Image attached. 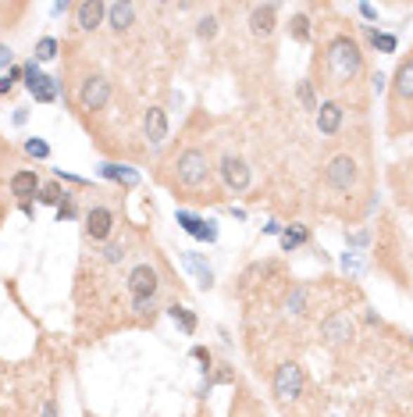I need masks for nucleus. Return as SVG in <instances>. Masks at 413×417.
<instances>
[{
  "label": "nucleus",
  "mask_w": 413,
  "mask_h": 417,
  "mask_svg": "<svg viewBox=\"0 0 413 417\" xmlns=\"http://www.w3.org/2000/svg\"><path fill=\"white\" fill-rule=\"evenodd\" d=\"M406 132H413V46L399 61L388 86V136L399 139Z\"/></svg>",
  "instance_id": "obj_1"
},
{
  "label": "nucleus",
  "mask_w": 413,
  "mask_h": 417,
  "mask_svg": "<svg viewBox=\"0 0 413 417\" xmlns=\"http://www.w3.org/2000/svg\"><path fill=\"white\" fill-rule=\"evenodd\" d=\"M324 68H328V82L324 86H352L360 75H364V50L360 43L338 32L324 43Z\"/></svg>",
  "instance_id": "obj_2"
},
{
  "label": "nucleus",
  "mask_w": 413,
  "mask_h": 417,
  "mask_svg": "<svg viewBox=\"0 0 413 417\" xmlns=\"http://www.w3.org/2000/svg\"><path fill=\"white\" fill-rule=\"evenodd\" d=\"M210 175H214V165L203 146H186L171 161V186L182 193H200L203 186H210Z\"/></svg>",
  "instance_id": "obj_3"
},
{
  "label": "nucleus",
  "mask_w": 413,
  "mask_h": 417,
  "mask_svg": "<svg viewBox=\"0 0 413 417\" xmlns=\"http://www.w3.org/2000/svg\"><path fill=\"white\" fill-rule=\"evenodd\" d=\"M360 182V165L352 153H335V158L324 165V186L335 193H352Z\"/></svg>",
  "instance_id": "obj_4"
},
{
  "label": "nucleus",
  "mask_w": 413,
  "mask_h": 417,
  "mask_svg": "<svg viewBox=\"0 0 413 417\" xmlns=\"http://www.w3.org/2000/svg\"><path fill=\"white\" fill-rule=\"evenodd\" d=\"M274 399L281 403V406H288V403H296L300 396H303V389H307V375H303V368L300 364H292V360H285L281 368L274 371Z\"/></svg>",
  "instance_id": "obj_5"
},
{
  "label": "nucleus",
  "mask_w": 413,
  "mask_h": 417,
  "mask_svg": "<svg viewBox=\"0 0 413 417\" xmlns=\"http://www.w3.org/2000/svg\"><path fill=\"white\" fill-rule=\"evenodd\" d=\"M22 79H25V89L32 93V100H39V103H53V100H57V93H61L57 79H50V75H43V72H39L36 58L22 65Z\"/></svg>",
  "instance_id": "obj_6"
},
{
  "label": "nucleus",
  "mask_w": 413,
  "mask_h": 417,
  "mask_svg": "<svg viewBox=\"0 0 413 417\" xmlns=\"http://www.w3.org/2000/svg\"><path fill=\"white\" fill-rule=\"evenodd\" d=\"M107 100H110V82L103 75H86L79 82V103H82V111H103Z\"/></svg>",
  "instance_id": "obj_7"
},
{
  "label": "nucleus",
  "mask_w": 413,
  "mask_h": 417,
  "mask_svg": "<svg viewBox=\"0 0 413 417\" xmlns=\"http://www.w3.org/2000/svg\"><path fill=\"white\" fill-rule=\"evenodd\" d=\"M157 289H160V275H157V268H150V264H136V268L129 271V293H132L136 300H153Z\"/></svg>",
  "instance_id": "obj_8"
},
{
  "label": "nucleus",
  "mask_w": 413,
  "mask_h": 417,
  "mask_svg": "<svg viewBox=\"0 0 413 417\" xmlns=\"http://www.w3.org/2000/svg\"><path fill=\"white\" fill-rule=\"evenodd\" d=\"M110 232H114V211H110V207H103V203L89 207V211H86V236L93 243H107Z\"/></svg>",
  "instance_id": "obj_9"
},
{
  "label": "nucleus",
  "mask_w": 413,
  "mask_h": 417,
  "mask_svg": "<svg viewBox=\"0 0 413 417\" xmlns=\"http://www.w3.org/2000/svg\"><path fill=\"white\" fill-rule=\"evenodd\" d=\"M221 179H224V186L231 189V193H243V189H250V165L243 161V158H235V153H228V158H221Z\"/></svg>",
  "instance_id": "obj_10"
},
{
  "label": "nucleus",
  "mask_w": 413,
  "mask_h": 417,
  "mask_svg": "<svg viewBox=\"0 0 413 417\" xmlns=\"http://www.w3.org/2000/svg\"><path fill=\"white\" fill-rule=\"evenodd\" d=\"M143 132H146V143H150L153 150H160L164 139H167V111H164V108H150V111L143 115Z\"/></svg>",
  "instance_id": "obj_11"
},
{
  "label": "nucleus",
  "mask_w": 413,
  "mask_h": 417,
  "mask_svg": "<svg viewBox=\"0 0 413 417\" xmlns=\"http://www.w3.org/2000/svg\"><path fill=\"white\" fill-rule=\"evenodd\" d=\"M274 18H278V4H257V8H250V32L257 39H267L274 32Z\"/></svg>",
  "instance_id": "obj_12"
},
{
  "label": "nucleus",
  "mask_w": 413,
  "mask_h": 417,
  "mask_svg": "<svg viewBox=\"0 0 413 417\" xmlns=\"http://www.w3.org/2000/svg\"><path fill=\"white\" fill-rule=\"evenodd\" d=\"M174 218H179V225H182V229H186L193 239H203V243H214V239H217V229H214V222H207V218H200V214L179 211Z\"/></svg>",
  "instance_id": "obj_13"
},
{
  "label": "nucleus",
  "mask_w": 413,
  "mask_h": 417,
  "mask_svg": "<svg viewBox=\"0 0 413 417\" xmlns=\"http://www.w3.org/2000/svg\"><path fill=\"white\" fill-rule=\"evenodd\" d=\"M342 103L338 100H328V103H317V129L321 136H335L342 129Z\"/></svg>",
  "instance_id": "obj_14"
},
{
  "label": "nucleus",
  "mask_w": 413,
  "mask_h": 417,
  "mask_svg": "<svg viewBox=\"0 0 413 417\" xmlns=\"http://www.w3.org/2000/svg\"><path fill=\"white\" fill-rule=\"evenodd\" d=\"M75 18H79V29H82V32H93V29H100V22L107 18V4H100V0L75 4Z\"/></svg>",
  "instance_id": "obj_15"
},
{
  "label": "nucleus",
  "mask_w": 413,
  "mask_h": 417,
  "mask_svg": "<svg viewBox=\"0 0 413 417\" xmlns=\"http://www.w3.org/2000/svg\"><path fill=\"white\" fill-rule=\"evenodd\" d=\"M321 335H324L328 342H345V339H352V321H349V314H331V318H324Z\"/></svg>",
  "instance_id": "obj_16"
},
{
  "label": "nucleus",
  "mask_w": 413,
  "mask_h": 417,
  "mask_svg": "<svg viewBox=\"0 0 413 417\" xmlns=\"http://www.w3.org/2000/svg\"><path fill=\"white\" fill-rule=\"evenodd\" d=\"M136 22V4H107V25L114 29V32H125L129 25Z\"/></svg>",
  "instance_id": "obj_17"
},
{
  "label": "nucleus",
  "mask_w": 413,
  "mask_h": 417,
  "mask_svg": "<svg viewBox=\"0 0 413 417\" xmlns=\"http://www.w3.org/2000/svg\"><path fill=\"white\" fill-rule=\"evenodd\" d=\"M392 182L399 189V203L413 211V161L409 165H399V172L392 175Z\"/></svg>",
  "instance_id": "obj_18"
},
{
  "label": "nucleus",
  "mask_w": 413,
  "mask_h": 417,
  "mask_svg": "<svg viewBox=\"0 0 413 417\" xmlns=\"http://www.w3.org/2000/svg\"><path fill=\"white\" fill-rule=\"evenodd\" d=\"M11 193L22 196V200L29 203V196L39 193V179H36V172H18V175H11Z\"/></svg>",
  "instance_id": "obj_19"
},
{
  "label": "nucleus",
  "mask_w": 413,
  "mask_h": 417,
  "mask_svg": "<svg viewBox=\"0 0 413 417\" xmlns=\"http://www.w3.org/2000/svg\"><path fill=\"white\" fill-rule=\"evenodd\" d=\"M182 260H186V268L200 278V286H203V289H210V286H214V271H210V264H207V260H203L200 253H193V250H189Z\"/></svg>",
  "instance_id": "obj_20"
},
{
  "label": "nucleus",
  "mask_w": 413,
  "mask_h": 417,
  "mask_svg": "<svg viewBox=\"0 0 413 417\" xmlns=\"http://www.w3.org/2000/svg\"><path fill=\"white\" fill-rule=\"evenodd\" d=\"M167 318H171L174 325H179L186 335H193V332H196V314H193V310H186V307H179V303H171V307H167Z\"/></svg>",
  "instance_id": "obj_21"
},
{
  "label": "nucleus",
  "mask_w": 413,
  "mask_h": 417,
  "mask_svg": "<svg viewBox=\"0 0 413 417\" xmlns=\"http://www.w3.org/2000/svg\"><path fill=\"white\" fill-rule=\"evenodd\" d=\"M100 175L110 179V182H125V186H136V182H139V175H136L132 168H125V165H103Z\"/></svg>",
  "instance_id": "obj_22"
},
{
  "label": "nucleus",
  "mask_w": 413,
  "mask_h": 417,
  "mask_svg": "<svg viewBox=\"0 0 413 417\" xmlns=\"http://www.w3.org/2000/svg\"><path fill=\"white\" fill-rule=\"evenodd\" d=\"M367 43L378 46L381 54H395V46H399V39H395L392 32H378V29H371V25H367Z\"/></svg>",
  "instance_id": "obj_23"
},
{
  "label": "nucleus",
  "mask_w": 413,
  "mask_h": 417,
  "mask_svg": "<svg viewBox=\"0 0 413 417\" xmlns=\"http://www.w3.org/2000/svg\"><path fill=\"white\" fill-rule=\"evenodd\" d=\"M307 239H310V232H307L303 225H292V229L281 232V250H296V246H303Z\"/></svg>",
  "instance_id": "obj_24"
},
{
  "label": "nucleus",
  "mask_w": 413,
  "mask_h": 417,
  "mask_svg": "<svg viewBox=\"0 0 413 417\" xmlns=\"http://www.w3.org/2000/svg\"><path fill=\"white\" fill-rule=\"evenodd\" d=\"M288 32H292V39L296 43H310V18L307 15H296L288 22Z\"/></svg>",
  "instance_id": "obj_25"
},
{
  "label": "nucleus",
  "mask_w": 413,
  "mask_h": 417,
  "mask_svg": "<svg viewBox=\"0 0 413 417\" xmlns=\"http://www.w3.org/2000/svg\"><path fill=\"white\" fill-rule=\"evenodd\" d=\"M288 314H307V289L303 286H296V289H292L288 293Z\"/></svg>",
  "instance_id": "obj_26"
},
{
  "label": "nucleus",
  "mask_w": 413,
  "mask_h": 417,
  "mask_svg": "<svg viewBox=\"0 0 413 417\" xmlns=\"http://www.w3.org/2000/svg\"><path fill=\"white\" fill-rule=\"evenodd\" d=\"M125 257H129V253H125V243H122V239H110V243L103 246V260H107V264H122Z\"/></svg>",
  "instance_id": "obj_27"
},
{
  "label": "nucleus",
  "mask_w": 413,
  "mask_h": 417,
  "mask_svg": "<svg viewBox=\"0 0 413 417\" xmlns=\"http://www.w3.org/2000/svg\"><path fill=\"white\" fill-rule=\"evenodd\" d=\"M65 196H68V193H61V186H57V182H50V186L39 189V203H46V207H61Z\"/></svg>",
  "instance_id": "obj_28"
},
{
  "label": "nucleus",
  "mask_w": 413,
  "mask_h": 417,
  "mask_svg": "<svg viewBox=\"0 0 413 417\" xmlns=\"http://www.w3.org/2000/svg\"><path fill=\"white\" fill-rule=\"evenodd\" d=\"M57 58V39L53 36H43L36 43V61H53Z\"/></svg>",
  "instance_id": "obj_29"
},
{
  "label": "nucleus",
  "mask_w": 413,
  "mask_h": 417,
  "mask_svg": "<svg viewBox=\"0 0 413 417\" xmlns=\"http://www.w3.org/2000/svg\"><path fill=\"white\" fill-rule=\"evenodd\" d=\"M25 153H29V158H39V161H46V158H50V146H46L39 136H32V139H25Z\"/></svg>",
  "instance_id": "obj_30"
},
{
  "label": "nucleus",
  "mask_w": 413,
  "mask_h": 417,
  "mask_svg": "<svg viewBox=\"0 0 413 417\" xmlns=\"http://www.w3.org/2000/svg\"><path fill=\"white\" fill-rule=\"evenodd\" d=\"M18 79H22V65H11V68H8V75H0V96L11 93Z\"/></svg>",
  "instance_id": "obj_31"
},
{
  "label": "nucleus",
  "mask_w": 413,
  "mask_h": 417,
  "mask_svg": "<svg viewBox=\"0 0 413 417\" xmlns=\"http://www.w3.org/2000/svg\"><path fill=\"white\" fill-rule=\"evenodd\" d=\"M57 218H61V222H72V218H79V207H75V196H72V193L61 200V207H57Z\"/></svg>",
  "instance_id": "obj_32"
},
{
  "label": "nucleus",
  "mask_w": 413,
  "mask_h": 417,
  "mask_svg": "<svg viewBox=\"0 0 413 417\" xmlns=\"http://www.w3.org/2000/svg\"><path fill=\"white\" fill-rule=\"evenodd\" d=\"M196 36H200V39H214V36H217V18H214V15L200 18V25H196Z\"/></svg>",
  "instance_id": "obj_33"
},
{
  "label": "nucleus",
  "mask_w": 413,
  "mask_h": 417,
  "mask_svg": "<svg viewBox=\"0 0 413 417\" xmlns=\"http://www.w3.org/2000/svg\"><path fill=\"white\" fill-rule=\"evenodd\" d=\"M300 100L307 111H317V100H314V82H300Z\"/></svg>",
  "instance_id": "obj_34"
},
{
  "label": "nucleus",
  "mask_w": 413,
  "mask_h": 417,
  "mask_svg": "<svg viewBox=\"0 0 413 417\" xmlns=\"http://www.w3.org/2000/svg\"><path fill=\"white\" fill-rule=\"evenodd\" d=\"M132 307H136L139 318H150V321H153V314H157V303H153V300H136Z\"/></svg>",
  "instance_id": "obj_35"
},
{
  "label": "nucleus",
  "mask_w": 413,
  "mask_h": 417,
  "mask_svg": "<svg viewBox=\"0 0 413 417\" xmlns=\"http://www.w3.org/2000/svg\"><path fill=\"white\" fill-rule=\"evenodd\" d=\"M371 89H374V93H385V89H388V75H385V72H374V75H371Z\"/></svg>",
  "instance_id": "obj_36"
},
{
  "label": "nucleus",
  "mask_w": 413,
  "mask_h": 417,
  "mask_svg": "<svg viewBox=\"0 0 413 417\" xmlns=\"http://www.w3.org/2000/svg\"><path fill=\"white\" fill-rule=\"evenodd\" d=\"M193 357H196V360L203 364V375H207V371H210V353H207L203 346H193Z\"/></svg>",
  "instance_id": "obj_37"
},
{
  "label": "nucleus",
  "mask_w": 413,
  "mask_h": 417,
  "mask_svg": "<svg viewBox=\"0 0 413 417\" xmlns=\"http://www.w3.org/2000/svg\"><path fill=\"white\" fill-rule=\"evenodd\" d=\"M349 246H367L371 243V232H357V236H345Z\"/></svg>",
  "instance_id": "obj_38"
},
{
  "label": "nucleus",
  "mask_w": 413,
  "mask_h": 417,
  "mask_svg": "<svg viewBox=\"0 0 413 417\" xmlns=\"http://www.w3.org/2000/svg\"><path fill=\"white\" fill-rule=\"evenodd\" d=\"M0 68H11V50L0 43Z\"/></svg>",
  "instance_id": "obj_39"
},
{
  "label": "nucleus",
  "mask_w": 413,
  "mask_h": 417,
  "mask_svg": "<svg viewBox=\"0 0 413 417\" xmlns=\"http://www.w3.org/2000/svg\"><path fill=\"white\" fill-rule=\"evenodd\" d=\"M360 15H364L367 22H374V18H378V8H374V4H360Z\"/></svg>",
  "instance_id": "obj_40"
},
{
  "label": "nucleus",
  "mask_w": 413,
  "mask_h": 417,
  "mask_svg": "<svg viewBox=\"0 0 413 417\" xmlns=\"http://www.w3.org/2000/svg\"><path fill=\"white\" fill-rule=\"evenodd\" d=\"M68 8H72V4H68V0H57V4H53V8H50V11H53V15H65V11H68Z\"/></svg>",
  "instance_id": "obj_41"
},
{
  "label": "nucleus",
  "mask_w": 413,
  "mask_h": 417,
  "mask_svg": "<svg viewBox=\"0 0 413 417\" xmlns=\"http://www.w3.org/2000/svg\"><path fill=\"white\" fill-rule=\"evenodd\" d=\"M25 122H29V111L18 108V111H15V125H25Z\"/></svg>",
  "instance_id": "obj_42"
},
{
  "label": "nucleus",
  "mask_w": 413,
  "mask_h": 417,
  "mask_svg": "<svg viewBox=\"0 0 413 417\" xmlns=\"http://www.w3.org/2000/svg\"><path fill=\"white\" fill-rule=\"evenodd\" d=\"M264 232H267V236H278V232H281V225H278V222H267V225H264Z\"/></svg>",
  "instance_id": "obj_43"
},
{
  "label": "nucleus",
  "mask_w": 413,
  "mask_h": 417,
  "mask_svg": "<svg viewBox=\"0 0 413 417\" xmlns=\"http://www.w3.org/2000/svg\"><path fill=\"white\" fill-rule=\"evenodd\" d=\"M43 417H57V406H53V399H46V406H43Z\"/></svg>",
  "instance_id": "obj_44"
},
{
  "label": "nucleus",
  "mask_w": 413,
  "mask_h": 417,
  "mask_svg": "<svg viewBox=\"0 0 413 417\" xmlns=\"http://www.w3.org/2000/svg\"><path fill=\"white\" fill-rule=\"evenodd\" d=\"M231 417H243V413H239V410H235V406H231ZM250 417H257V410H250Z\"/></svg>",
  "instance_id": "obj_45"
}]
</instances>
